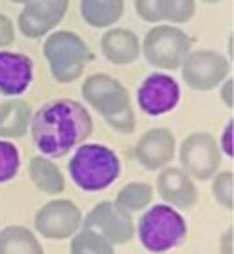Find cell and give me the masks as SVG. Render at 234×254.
<instances>
[{"label": "cell", "instance_id": "cb8c5ba5", "mask_svg": "<svg viewBox=\"0 0 234 254\" xmlns=\"http://www.w3.org/2000/svg\"><path fill=\"white\" fill-rule=\"evenodd\" d=\"M211 181H213V184H211L213 198H215L224 209L233 211L234 209V173H233V170L218 171Z\"/></svg>", "mask_w": 234, "mask_h": 254}, {"label": "cell", "instance_id": "5b68a950", "mask_svg": "<svg viewBox=\"0 0 234 254\" xmlns=\"http://www.w3.org/2000/svg\"><path fill=\"white\" fill-rule=\"evenodd\" d=\"M135 233L148 253L162 254L184 244L187 236V222L178 209L162 202L142 211Z\"/></svg>", "mask_w": 234, "mask_h": 254}, {"label": "cell", "instance_id": "603a6c76", "mask_svg": "<svg viewBox=\"0 0 234 254\" xmlns=\"http://www.w3.org/2000/svg\"><path fill=\"white\" fill-rule=\"evenodd\" d=\"M196 13L195 0H159V15L162 24H187Z\"/></svg>", "mask_w": 234, "mask_h": 254}, {"label": "cell", "instance_id": "ac0fdd59", "mask_svg": "<svg viewBox=\"0 0 234 254\" xmlns=\"http://www.w3.org/2000/svg\"><path fill=\"white\" fill-rule=\"evenodd\" d=\"M29 179L34 188L42 191L44 195L58 196L65 191V175L61 173L58 164H54L53 159L45 155H34L29 159Z\"/></svg>", "mask_w": 234, "mask_h": 254}, {"label": "cell", "instance_id": "9a60e30c", "mask_svg": "<svg viewBox=\"0 0 234 254\" xmlns=\"http://www.w3.org/2000/svg\"><path fill=\"white\" fill-rule=\"evenodd\" d=\"M34 64L24 53L0 51V94L7 98H18L27 92L33 83Z\"/></svg>", "mask_w": 234, "mask_h": 254}, {"label": "cell", "instance_id": "7c38bea8", "mask_svg": "<svg viewBox=\"0 0 234 254\" xmlns=\"http://www.w3.org/2000/svg\"><path fill=\"white\" fill-rule=\"evenodd\" d=\"M70 0H31L18 13L16 25L25 38H44L61 24Z\"/></svg>", "mask_w": 234, "mask_h": 254}, {"label": "cell", "instance_id": "5bb4252c", "mask_svg": "<svg viewBox=\"0 0 234 254\" xmlns=\"http://www.w3.org/2000/svg\"><path fill=\"white\" fill-rule=\"evenodd\" d=\"M155 191L164 204L175 209L187 211L198 204V190L195 181L178 166H166L159 170Z\"/></svg>", "mask_w": 234, "mask_h": 254}, {"label": "cell", "instance_id": "8fae6325", "mask_svg": "<svg viewBox=\"0 0 234 254\" xmlns=\"http://www.w3.org/2000/svg\"><path fill=\"white\" fill-rule=\"evenodd\" d=\"M180 103V85L171 74L151 72L137 88V105L142 114L159 118L175 110Z\"/></svg>", "mask_w": 234, "mask_h": 254}, {"label": "cell", "instance_id": "ffe728a7", "mask_svg": "<svg viewBox=\"0 0 234 254\" xmlns=\"http://www.w3.org/2000/svg\"><path fill=\"white\" fill-rule=\"evenodd\" d=\"M0 254H45L33 229L13 224L0 229Z\"/></svg>", "mask_w": 234, "mask_h": 254}, {"label": "cell", "instance_id": "d4e9b609", "mask_svg": "<svg viewBox=\"0 0 234 254\" xmlns=\"http://www.w3.org/2000/svg\"><path fill=\"white\" fill-rule=\"evenodd\" d=\"M20 152L15 142L0 139V184L11 182L20 171Z\"/></svg>", "mask_w": 234, "mask_h": 254}, {"label": "cell", "instance_id": "f1b7e54d", "mask_svg": "<svg viewBox=\"0 0 234 254\" xmlns=\"http://www.w3.org/2000/svg\"><path fill=\"white\" fill-rule=\"evenodd\" d=\"M220 98H222V103H224L225 107L233 110L234 108V79L233 76L225 79L224 83L220 85Z\"/></svg>", "mask_w": 234, "mask_h": 254}, {"label": "cell", "instance_id": "4fadbf2b", "mask_svg": "<svg viewBox=\"0 0 234 254\" xmlns=\"http://www.w3.org/2000/svg\"><path fill=\"white\" fill-rule=\"evenodd\" d=\"M176 155V137L170 128L155 127L142 133L135 142L133 157L146 171H159L171 164Z\"/></svg>", "mask_w": 234, "mask_h": 254}, {"label": "cell", "instance_id": "4dcf8cb0", "mask_svg": "<svg viewBox=\"0 0 234 254\" xmlns=\"http://www.w3.org/2000/svg\"><path fill=\"white\" fill-rule=\"evenodd\" d=\"M9 2H13V4H20V5H25V4H29L31 0H9Z\"/></svg>", "mask_w": 234, "mask_h": 254}, {"label": "cell", "instance_id": "52a82bcc", "mask_svg": "<svg viewBox=\"0 0 234 254\" xmlns=\"http://www.w3.org/2000/svg\"><path fill=\"white\" fill-rule=\"evenodd\" d=\"M224 153L218 141L209 132H193L180 142L178 161L180 168L198 182H207L220 171Z\"/></svg>", "mask_w": 234, "mask_h": 254}, {"label": "cell", "instance_id": "3957f363", "mask_svg": "<svg viewBox=\"0 0 234 254\" xmlns=\"http://www.w3.org/2000/svg\"><path fill=\"white\" fill-rule=\"evenodd\" d=\"M68 175L87 193L105 191L121 175V159L107 144L83 142L68 161Z\"/></svg>", "mask_w": 234, "mask_h": 254}, {"label": "cell", "instance_id": "7a4b0ae2", "mask_svg": "<svg viewBox=\"0 0 234 254\" xmlns=\"http://www.w3.org/2000/svg\"><path fill=\"white\" fill-rule=\"evenodd\" d=\"M81 98L107 125L122 135L135 132L137 119L128 88L110 74H90L81 85Z\"/></svg>", "mask_w": 234, "mask_h": 254}, {"label": "cell", "instance_id": "44dd1931", "mask_svg": "<svg viewBox=\"0 0 234 254\" xmlns=\"http://www.w3.org/2000/svg\"><path fill=\"white\" fill-rule=\"evenodd\" d=\"M155 190L151 184L141 181L128 182L126 186H122L121 190L117 191L116 195V204L124 209L126 213L133 215V213H142L144 209H148L153 200Z\"/></svg>", "mask_w": 234, "mask_h": 254}, {"label": "cell", "instance_id": "8992f818", "mask_svg": "<svg viewBox=\"0 0 234 254\" xmlns=\"http://www.w3.org/2000/svg\"><path fill=\"white\" fill-rule=\"evenodd\" d=\"M193 51V38L184 29L170 24H155L141 42V54L159 70H176Z\"/></svg>", "mask_w": 234, "mask_h": 254}, {"label": "cell", "instance_id": "4316f807", "mask_svg": "<svg viewBox=\"0 0 234 254\" xmlns=\"http://www.w3.org/2000/svg\"><path fill=\"white\" fill-rule=\"evenodd\" d=\"M15 24L9 16L0 13V51H5L7 47L15 44Z\"/></svg>", "mask_w": 234, "mask_h": 254}, {"label": "cell", "instance_id": "1f68e13d", "mask_svg": "<svg viewBox=\"0 0 234 254\" xmlns=\"http://www.w3.org/2000/svg\"><path fill=\"white\" fill-rule=\"evenodd\" d=\"M200 2H205V4H218V2H224V0H200Z\"/></svg>", "mask_w": 234, "mask_h": 254}, {"label": "cell", "instance_id": "83f0119b", "mask_svg": "<svg viewBox=\"0 0 234 254\" xmlns=\"http://www.w3.org/2000/svg\"><path fill=\"white\" fill-rule=\"evenodd\" d=\"M218 146L222 150L224 155H227L229 159L234 157V123L231 119L224 128V133H222V139L218 141Z\"/></svg>", "mask_w": 234, "mask_h": 254}, {"label": "cell", "instance_id": "ba28073f", "mask_svg": "<svg viewBox=\"0 0 234 254\" xmlns=\"http://www.w3.org/2000/svg\"><path fill=\"white\" fill-rule=\"evenodd\" d=\"M182 81L196 92H209L231 76V62L213 49L191 51L180 65Z\"/></svg>", "mask_w": 234, "mask_h": 254}, {"label": "cell", "instance_id": "7402d4cb", "mask_svg": "<svg viewBox=\"0 0 234 254\" xmlns=\"http://www.w3.org/2000/svg\"><path fill=\"white\" fill-rule=\"evenodd\" d=\"M70 254H116V245L96 231L81 227L70 238Z\"/></svg>", "mask_w": 234, "mask_h": 254}, {"label": "cell", "instance_id": "9c48e42d", "mask_svg": "<svg viewBox=\"0 0 234 254\" xmlns=\"http://www.w3.org/2000/svg\"><path fill=\"white\" fill-rule=\"evenodd\" d=\"M83 225V213L76 202L68 198H53L34 213V233L45 240L72 238Z\"/></svg>", "mask_w": 234, "mask_h": 254}, {"label": "cell", "instance_id": "f546056e", "mask_svg": "<svg viewBox=\"0 0 234 254\" xmlns=\"http://www.w3.org/2000/svg\"><path fill=\"white\" fill-rule=\"evenodd\" d=\"M233 244H234V231L233 227L225 231L220 240V254H233Z\"/></svg>", "mask_w": 234, "mask_h": 254}, {"label": "cell", "instance_id": "6da1fadb", "mask_svg": "<svg viewBox=\"0 0 234 254\" xmlns=\"http://www.w3.org/2000/svg\"><path fill=\"white\" fill-rule=\"evenodd\" d=\"M29 132L38 152L54 161L88 141L94 119L83 103L56 98L33 112Z\"/></svg>", "mask_w": 234, "mask_h": 254}, {"label": "cell", "instance_id": "30bf717a", "mask_svg": "<svg viewBox=\"0 0 234 254\" xmlns=\"http://www.w3.org/2000/svg\"><path fill=\"white\" fill-rule=\"evenodd\" d=\"M96 231L112 245L130 244L135 236V222L130 213L121 209L116 202H98L83 218V225Z\"/></svg>", "mask_w": 234, "mask_h": 254}, {"label": "cell", "instance_id": "e0dca14e", "mask_svg": "<svg viewBox=\"0 0 234 254\" xmlns=\"http://www.w3.org/2000/svg\"><path fill=\"white\" fill-rule=\"evenodd\" d=\"M33 107L25 99H5L0 103V139L15 141L29 132Z\"/></svg>", "mask_w": 234, "mask_h": 254}, {"label": "cell", "instance_id": "484cf974", "mask_svg": "<svg viewBox=\"0 0 234 254\" xmlns=\"http://www.w3.org/2000/svg\"><path fill=\"white\" fill-rule=\"evenodd\" d=\"M135 13L148 24H162L159 15V0H135Z\"/></svg>", "mask_w": 234, "mask_h": 254}, {"label": "cell", "instance_id": "277c9868", "mask_svg": "<svg viewBox=\"0 0 234 254\" xmlns=\"http://www.w3.org/2000/svg\"><path fill=\"white\" fill-rule=\"evenodd\" d=\"M44 56L49 65L51 76L58 83L68 85L78 81L94 53L78 33L67 29L53 31L44 42Z\"/></svg>", "mask_w": 234, "mask_h": 254}, {"label": "cell", "instance_id": "2e32d148", "mask_svg": "<svg viewBox=\"0 0 234 254\" xmlns=\"http://www.w3.org/2000/svg\"><path fill=\"white\" fill-rule=\"evenodd\" d=\"M101 54L117 67L132 65L141 58V40L132 29L110 27L101 36Z\"/></svg>", "mask_w": 234, "mask_h": 254}, {"label": "cell", "instance_id": "d6986e66", "mask_svg": "<svg viewBox=\"0 0 234 254\" xmlns=\"http://www.w3.org/2000/svg\"><path fill=\"white\" fill-rule=\"evenodd\" d=\"M79 13L94 29H110L122 18L124 0H79Z\"/></svg>", "mask_w": 234, "mask_h": 254}]
</instances>
